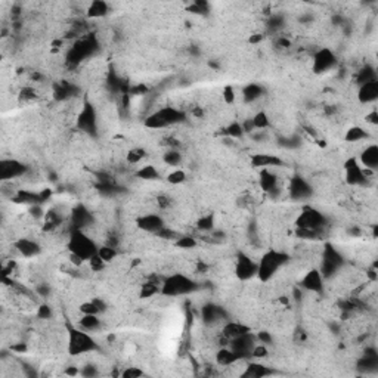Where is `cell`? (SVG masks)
Returning <instances> with one entry per match:
<instances>
[{
	"label": "cell",
	"mask_w": 378,
	"mask_h": 378,
	"mask_svg": "<svg viewBox=\"0 0 378 378\" xmlns=\"http://www.w3.org/2000/svg\"><path fill=\"white\" fill-rule=\"evenodd\" d=\"M235 274H236L238 280H241V281L252 280V276L257 275V263L252 260V257H248L247 254L240 252L238 257H236Z\"/></svg>",
	"instance_id": "10"
},
{
	"label": "cell",
	"mask_w": 378,
	"mask_h": 378,
	"mask_svg": "<svg viewBox=\"0 0 378 378\" xmlns=\"http://www.w3.org/2000/svg\"><path fill=\"white\" fill-rule=\"evenodd\" d=\"M256 346V337L252 336L250 332L238 336L232 340H229V347L238 354V358L241 360L247 359L248 356H252V348Z\"/></svg>",
	"instance_id": "9"
},
{
	"label": "cell",
	"mask_w": 378,
	"mask_h": 378,
	"mask_svg": "<svg viewBox=\"0 0 378 378\" xmlns=\"http://www.w3.org/2000/svg\"><path fill=\"white\" fill-rule=\"evenodd\" d=\"M98 254L100 256L102 260H105L108 263V262H112L117 257V250L114 247H110V246H102V247L98 248Z\"/></svg>",
	"instance_id": "37"
},
{
	"label": "cell",
	"mask_w": 378,
	"mask_h": 378,
	"mask_svg": "<svg viewBox=\"0 0 378 378\" xmlns=\"http://www.w3.org/2000/svg\"><path fill=\"white\" fill-rule=\"evenodd\" d=\"M360 162L368 170H376L378 167V146L377 145H368L362 154H360Z\"/></svg>",
	"instance_id": "21"
},
{
	"label": "cell",
	"mask_w": 378,
	"mask_h": 378,
	"mask_svg": "<svg viewBox=\"0 0 378 378\" xmlns=\"http://www.w3.org/2000/svg\"><path fill=\"white\" fill-rule=\"evenodd\" d=\"M77 126L80 130L86 133H94L96 132V112L90 104H84L80 114L77 116Z\"/></svg>",
	"instance_id": "14"
},
{
	"label": "cell",
	"mask_w": 378,
	"mask_h": 378,
	"mask_svg": "<svg viewBox=\"0 0 378 378\" xmlns=\"http://www.w3.org/2000/svg\"><path fill=\"white\" fill-rule=\"evenodd\" d=\"M258 184H260V188L263 189L264 192H269L274 188L280 186V180H278L276 174L274 172H270L269 168H262Z\"/></svg>",
	"instance_id": "24"
},
{
	"label": "cell",
	"mask_w": 378,
	"mask_h": 378,
	"mask_svg": "<svg viewBox=\"0 0 378 378\" xmlns=\"http://www.w3.org/2000/svg\"><path fill=\"white\" fill-rule=\"evenodd\" d=\"M288 192H290V196L296 201H306L312 196L314 194V189L312 186L300 176H294L290 182V186H288Z\"/></svg>",
	"instance_id": "12"
},
{
	"label": "cell",
	"mask_w": 378,
	"mask_h": 378,
	"mask_svg": "<svg viewBox=\"0 0 378 378\" xmlns=\"http://www.w3.org/2000/svg\"><path fill=\"white\" fill-rule=\"evenodd\" d=\"M302 286L308 291H314V292H320L324 288V276L320 275V272L318 269H312L310 272H308L302 281Z\"/></svg>",
	"instance_id": "18"
},
{
	"label": "cell",
	"mask_w": 378,
	"mask_h": 378,
	"mask_svg": "<svg viewBox=\"0 0 378 378\" xmlns=\"http://www.w3.org/2000/svg\"><path fill=\"white\" fill-rule=\"evenodd\" d=\"M164 162L167 164V166H170V167H178L180 162H182V154L178 151V150H170L168 152H166L164 154Z\"/></svg>",
	"instance_id": "35"
},
{
	"label": "cell",
	"mask_w": 378,
	"mask_h": 378,
	"mask_svg": "<svg viewBox=\"0 0 378 378\" xmlns=\"http://www.w3.org/2000/svg\"><path fill=\"white\" fill-rule=\"evenodd\" d=\"M196 228L201 232H210V230H213V228H214V218H213V214L201 216L198 219V222H196Z\"/></svg>",
	"instance_id": "33"
},
{
	"label": "cell",
	"mask_w": 378,
	"mask_h": 378,
	"mask_svg": "<svg viewBox=\"0 0 378 378\" xmlns=\"http://www.w3.org/2000/svg\"><path fill=\"white\" fill-rule=\"evenodd\" d=\"M52 308L50 306H48V304H40L38 308H37V318L38 319H43V320H49V319H52Z\"/></svg>",
	"instance_id": "42"
},
{
	"label": "cell",
	"mask_w": 378,
	"mask_h": 378,
	"mask_svg": "<svg viewBox=\"0 0 378 378\" xmlns=\"http://www.w3.org/2000/svg\"><path fill=\"white\" fill-rule=\"evenodd\" d=\"M337 64L336 55L330 49H320L314 56V70L316 72H325Z\"/></svg>",
	"instance_id": "15"
},
{
	"label": "cell",
	"mask_w": 378,
	"mask_h": 378,
	"mask_svg": "<svg viewBox=\"0 0 378 378\" xmlns=\"http://www.w3.org/2000/svg\"><path fill=\"white\" fill-rule=\"evenodd\" d=\"M198 288L196 282L184 274H174L167 276L161 284V294L167 297H179L190 294Z\"/></svg>",
	"instance_id": "4"
},
{
	"label": "cell",
	"mask_w": 378,
	"mask_h": 378,
	"mask_svg": "<svg viewBox=\"0 0 378 378\" xmlns=\"http://www.w3.org/2000/svg\"><path fill=\"white\" fill-rule=\"evenodd\" d=\"M366 122L372 123V124H377V111L372 110V112L370 116H366Z\"/></svg>",
	"instance_id": "50"
},
{
	"label": "cell",
	"mask_w": 378,
	"mask_h": 378,
	"mask_svg": "<svg viewBox=\"0 0 378 378\" xmlns=\"http://www.w3.org/2000/svg\"><path fill=\"white\" fill-rule=\"evenodd\" d=\"M14 250L20 256L27 257V258L34 257V256H37L38 252H42L38 242H36L34 240H30V238H26V236L14 242Z\"/></svg>",
	"instance_id": "17"
},
{
	"label": "cell",
	"mask_w": 378,
	"mask_h": 378,
	"mask_svg": "<svg viewBox=\"0 0 378 378\" xmlns=\"http://www.w3.org/2000/svg\"><path fill=\"white\" fill-rule=\"evenodd\" d=\"M256 338L260 342V344H264V346L272 344V342H274L272 336H270L269 332H266V331H260V332L257 334V337H256Z\"/></svg>",
	"instance_id": "45"
},
{
	"label": "cell",
	"mask_w": 378,
	"mask_h": 378,
	"mask_svg": "<svg viewBox=\"0 0 378 378\" xmlns=\"http://www.w3.org/2000/svg\"><path fill=\"white\" fill-rule=\"evenodd\" d=\"M105 266H106V262L105 260H102L100 258V256L96 252L94 257H90L89 258V268H90V270L92 272H100V270H104L105 269Z\"/></svg>",
	"instance_id": "39"
},
{
	"label": "cell",
	"mask_w": 378,
	"mask_h": 378,
	"mask_svg": "<svg viewBox=\"0 0 378 378\" xmlns=\"http://www.w3.org/2000/svg\"><path fill=\"white\" fill-rule=\"evenodd\" d=\"M370 138V134H368V132L364 128V127H359V126H354V127H350L348 130H347L346 136H344V139H346L347 142H352V144H356V142H362V140H366Z\"/></svg>",
	"instance_id": "28"
},
{
	"label": "cell",
	"mask_w": 378,
	"mask_h": 378,
	"mask_svg": "<svg viewBox=\"0 0 378 378\" xmlns=\"http://www.w3.org/2000/svg\"><path fill=\"white\" fill-rule=\"evenodd\" d=\"M68 252L78 257L80 260H88L98 252V246L94 240L80 229H71L68 235Z\"/></svg>",
	"instance_id": "1"
},
{
	"label": "cell",
	"mask_w": 378,
	"mask_h": 378,
	"mask_svg": "<svg viewBox=\"0 0 378 378\" xmlns=\"http://www.w3.org/2000/svg\"><path fill=\"white\" fill-rule=\"evenodd\" d=\"M252 123H254L256 130H266L268 127L270 126V120H269L268 114L263 112V111L257 112V114L252 117Z\"/></svg>",
	"instance_id": "34"
},
{
	"label": "cell",
	"mask_w": 378,
	"mask_h": 378,
	"mask_svg": "<svg viewBox=\"0 0 378 378\" xmlns=\"http://www.w3.org/2000/svg\"><path fill=\"white\" fill-rule=\"evenodd\" d=\"M70 353L72 356H78L83 353H89L94 352L98 346L94 343V340L89 336V332L83 331V330H70Z\"/></svg>",
	"instance_id": "5"
},
{
	"label": "cell",
	"mask_w": 378,
	"mask_h": 378,
	"mask_svg": "<svg viewBox=\"0 0 378 378\" xmlns=\"http://www.w3.org/2000/svg\"><path fill=\"white\" fill-rule=\"evenodd\" d=\"M136 224L139 226V229H142L148 234H157L158 230H161L166 226L162 218L156 213H150V214H144V216L138 218Z\"/></svg>",
	"instance_id": "16"
},
{
	"label": "cell",
	"mask_w": 378,
	"mask_h": 378,
	"mask_svg": "<svg viewBox=\"0 0 378 378\" xmlns=\"http://www.w3.org/2000/svg\"><path fill=\"white\" fill-rule=\"evenodd\" d=\"M252 167H260V168H269V167H278L284 166V161L276 156L272 154H254L252 157Z\"/></svg>",
	"instance_id": "20"
},
{
	"label": "cell",
	"mask_w": 378,
	"mask_h": 378,
	"mask_svg": "<svg viewBox=\"0 0 378 378\" xmlns=\"http://www.w3.org/2000/svg\"><path fill=\"white\" fill-rule=\"evenodd\" d=\"M274 371L269 370L268 366L264 365H258V364H250L246 370V372L242 374L244 377H254V378H262V377H268V376H272Z\"/></svg>",
	"instance_id": "27"
},
{
	"label": "cell",
	"mask_w": 378,
	"mask_h": 378,
	"mask_svg": "<svg viewBox=\"0 0 378 378\" xmlns=\"http://www.w3.org/2000/svg\"><path fill=\"white\" fill-rule=\"evenodd\" d=\"M288 262V256L282 252L270 250L264 252L257 263V276L262 282H268L284 264Z\"/></svg>",
	"instance_id": "2"
},
{
	"label": "cell",
	"mask_w": 378,
	"mask_h": 378,
	"mask_svg": "<svg viewBox=\"0 0 378 378\" xmlns=\"http://www.w3.org/2000/svg\"><path fill=\"white\" fill-rule=\"evenodd\" d=\"M27 172V167L16 160H2L0 162V178L3 182L22 178Z\"/></svg>",
	"instance_id": "11"
},
{
	"label": "cell",
	"mask_w": 378,
	"mask_h": 378,
	"mask_svg": "<svg viewBox=\"0 0 378 378\" xmlns=\"http://www.w3.org/2000/svg\"><path fill=\"white\" fill-rule=\"evenodd\" d=\"M241 359L238 358V354L230 348V347L224 346L216 353V362L220 366H234L236 362H240Z\"/></svg>",
	"instance_id": "23"
},
{
	"label": "cell",
	"mask_w": 378,
	"mask_h": 378,
	"mask_svg": "<svg viewBox=\"0 0 378 378\" xmlns=\"http://www.w3.org/2000/svg\"><path fill=\"white\" fill-rule=\"evenodd\" d=\"M344 260H343V256L340 252H337L334 247H330L326 246L325 250H324V254H322V264H320V275L325 278H330L332 275H336L338 272V269L343 266Z\"/></svg>",
	"instance_id": "7"
},
{
	"label": "cell",
	"mask_w": 378,
	"mask_h": 378,
	"mask_svg": "<svg viewBox=\"0 0 378 378\" xmlns=\"http://www.w3.org/2000/svg\"><path fill=\"white\" fill-rule=\"evenodd\" d=\"M27 343H16V344H12L10 346V352H15V353H26L27 352Z\"/></svg>",
	"instance_id": "49"
},
{
	"label": "cell",
	"mask_w": 378,
	"mask_h": 378,
	"mask_svg": "<svg viewBox=\"0 0 378 378\" xmlns=\"http://www.w3.org/2000/svg\"><path fill=\"white\" fill-rule=\"evenodd\" d=\"M110 10V6L106 2H100V0H96V2H92L88 8V16L89 18H102L108 14Z\"/></svg>",
	"instance_id": "26"
},
{
	"label": "cell",
	"mask_w": 378,
	"mask_h": 378,
	"mask_svg": "<svg viewBox=\"0 0 378 378\" xmlns=\"http://www.w3.org/2000/svg\"><path fill=\"white\" fill-rule=\"evenodd\" d=\"M374 80H377V77H376V71H374L372 66L366 65L365 68H362L360 71H358L356 82H358L359 86H362L365 83H370V82H374Z\"/></svg>",
	"instance_id": "30"
},
{
	"label": "cell",
	"mask_w": 378,
	"mask_h": 378,
	"mask_svg": "<svg viewBox=\"0 0 378 378\" xmlns=\"http://www.w3.org/2000/svg\"><path fill=\"white\" fill-rule=\"evenodd\" d=\"M122 376L126 378L142 377V376H144V371H142V370H138L136 366H128L127 370H124V371L122 372Z\"/></svg>",
	"instance_id": "44"
},
{
	"label": "cell",
	"mask_w": 378,
	"mask_h": 378,
	"mask_svg": "<svg viewBox=\"0 0 378 378\" xmlns=\"http://www.w3.org/2000/svg\"><path fill=\"white\" fill-rule=\"evenodd\" d=\"M70 222H71V229L84 230L86 228L92 226V223H94V216H92V213H90L84 206H77V207H74V208L71 210Z\"/></svg>",
	"instance_id": "13"
},
{
	"label": "cell",
	"mask_w": 378,
	"mask_h": 378,
	"mask_svg": "<svg viewBox=\"0 0 378 378\" xmlns=\"http://www.w3.org/2000/svg\"><path fill=\"white\" fill-rule=\"evenodd\" d=\"M145 158V151L142 148H133L127 152L126 161L128 164H139Z\"/></svg>",
	"instance_id": "36"
},
{
	"label": "cell",
	"mask_w": 378,
	"mask_h": 378,
	"mask_svg": "<svg viewBox=\"0 0 378 378\" xmlns=\"http://www.w3.org/2000/svg\"><path fill=\"white\" fill-rule=\"evenodd\" d=\"M176 247L184 248V250H190L195 248L198 246V241L192 236V235H180L176 241H174Z\"/></svg>",
	"instance_id": "32"
},
{
	"label": "cell",
	"mask_w": 378,
	"mask_h": 378,
	"mask_svg": "<svg viewBox=\"0 0 378 378\" xmlns=\"http://www.w3.org/2000/svg\"><path fill=\"white\" fill-rule=\"evenodd\" d=\"M326 226V218L312 207L304 208L298 218L296 219V228L298 229H308V230H316V232H324Z\"/></svg>",
	"instance_id": "6"
},
{
	"label": "cell",
	"mask_w": 378,
	"mask_h": 378,
	"mask_svg": "<svg viewBox=\"0 0 378 378\" xmlns=\"http://www.w3.org/2000/svg\"><path fill=\"white\" fill-rule=\"evenodd\" d=\"M358 98H359V102H360V104H371V102L377 100V98H378L377 80L362 84V86L359 88Z\"/></svg>",
	"instance_id": "19"
},
{
	"label": "cell",
	"mask_w": 378,
	"mask_h": 378,
	"mask_svg": "<svg viewBox=\"0 0 378 378\" xmlns=\"http://www.w3.org/2000/svg\"><path fill=\"white\" fill-rule=\"evenodd\" d=\"M224 133L230 138H241L244 134V130H242V126L240 123H232L229 126L224 128Z\"/></svg>",
	"instance_id": "41"
},
{
	"label": "cell",
	"mask_w": 378,
	"mask_h": 378,
	"mask_svg": "<svg viewBox=\"0 0 378 378\" xmlns=\"http://www.w3.org/2000/svg\"><path fill=\"white\" fill-rule=\"evenodd\" d=\"M80 374H82L83 377H94V376H98V371H96V366H94V365H86V366L82 368Z\"/></svg>",
	"instance_id": "48"
},
{
	"label": "cell",
	"mask_w": 378,
	"mask_h": 378,
	"mask_svg": "<svg viewBox=\"0 0 378 378\" xmlns=\"http://www.w3.org/2000/svg\"><path fill=\"white\" fill-rule=\"evenodd\" d=\"M66 374H68V376H76V374H78V370H77L76 366L68 368V370H66Z\"/></svg>",
	"instance_id": "52"
},
{
	"label": "cell",
	"mask_w": 378,
	"mask_h": 378,
	"mask_svg": "<svg viewBox=\"0 0 378 378\" xmlns=\"http://www.w3.org/2000/svg\"><path fill=\"white\" fill-rule=\"evenodd\" d=\"M185 120V112L174 106H161L154 111L145 120V126L150 128H166L182 123Z\"/></svg>",
	"instance_id": "3"
},
{
	"label": "cell",
	"mask_w": 378,
	"mask_h": 378,
	"mask_svg": "<svg viewBox=\"0 0 378 378\" xmlns=\"http://www.w3.org/2000/svg\"><path fill=\"white\" fill-rule=\"evenodd\" d=\"M247 332H250V328L244 324H240V322H226L222 330V336L228 340H232V338L242 336V334H247Z\"/></svg>",
	"instance_id": "22"
},
{
	"label": "cell",
	"mask_w": 378,
	"mask_h": 378,
	"mask_svg": "<svg viewBox=\"0 0 378 378\" xmlns=\"http://www.w3.org/2000/svg\"><path fill=\"white\" fill-rule=\"evenodd\" d=\"M263 94V88L258 84H248L244 90H242V96L246 102H256L257 99H260Z\"/></svg>",
	"instance_id": "29"
},
{
	"label": "cell",
	"mask_w": 378,
	"mask_h": 378,
	"mask_svg": "<svg viewBox=\"0 0 378 378\" xmlns=\"http://www.w3.org/2000/svg\"><path fill=\"white\" fill-rule=\"evenodd\" d=\"M78 326L86 332H94L100 330L102 320L99 319V315H83L78 320Z\"/></svg>",
	"instance_id": "25"
},
{
	"label": "cell",
	"mask_w": 378,
	"mask_h": 378,
	"mask_svg": "<svg viewBox=\"0 0 378 378\" xmlns=\"http://www.w3.org/2000/svg\"><path fill=\"white\" fill-rule=\"evenodd\" d=\"M344 178L350 186H365L368 184V179L365 178L364 168L359 166L358 160L348 158L344 162Z\"/></svg>",
	"instance_id": "8"
},
{
	"label": "cell",
	"mask_w": 378,
	"mask_h": 378,
	"mask_svg": "<svg viewBox=\"0 0 378 378\" xmlns=\"http://www.w3.org/2000/svg\"><path fill=\"white\" fill-rule=\"evenodd\" d=\"M260 40H262V36H260V34H254V37H250V38H248L250 43H258Z\"/></svg>",
	"instance_id": "51"
},
{
	"label": "cell",
	"mask_w": 378,
	"mask_h": 378,
	"mask_svg": "<svg viewBox=\"0 0 378 378\" xmlns=\"http://www.w3.org/2000/svg\"><path fill=\"white\" fill-rule=\"evenodd\" d=\"M80 312H82L83 315H99V314H102L100 309L98 308V304L94 303V300L83 303V304L80 306Z\"/></svg>",
	"instance_id": "40"
},
{
	"label": "cell",
	"mask_w": 378,
	"mask_h": 378,
	"mask_svg": "<svg viewBox=\"0 0 378 378\" xmlns=\"http://www.w3.org/2000/svg\"><path fill=\"white\" fill-rule=\"evenodd\" d=\"M138 178L144 179V180H157L160 179V173L154 166H144L138 170Z\"/></svg>",
	"instance_id": "31"
},
{
	"label": "cell",
	"mask_w": 378,
	"mask_h": 378,
	"mask_svg": "<svg viewBox=\"0 0 378 378\" xmlns=\"http://www.w3.org/2000/svg\"><path fill=\"white\" fill-rule=\"evenodd\" d=\"M252 358H256V359H263V358H266L268 356V348L264 344H256L254 348H252Z\"/></svg>",
	"instance_id": "43"
},
{
	"label": "cell",
	"mask_w": 378,
	"mask_h": 378,
	"mask_svg": "<svg viewBox=\"0 0 378 378\" xmlns=\"http://www.w3.org/2000/svg\"><path fill=\"white\" fill-rule=\"evenodd\" d=\"M186 180V173L184 170H174L167 176V182L172 185H180Z\"/></svg>",
	"instance_id": "38"
},
{
	"label": "cell",
	"mask_w": 378,
	"mask_h": 378,
	"mask_svg": "<svg viewBox=\"0 0 378 378\" xmlns=\"http://www.w3.org/2000/svg\"><path fill=\"white\" fill-rule=\"evenodd\" d=\"M223 99H224L226 104H234V100H235V92H234V89H232L230 86H226V88H224V90H223Z\"/></svg>",
	"instance_id": "47"
},
{
	"label": "cell",
	"mask_w": 378,
	"mask_h": 378,
	"mask_svg": "<svg viewBox=\"0 0 378 378\" xmlns=\"http://www.w3.org/2000/svg\"><path fill=\"white\" fill-rule=\"evenodd\" d=\"M156 202H157L158 208H161V210H166V208H168V207L172 206V200H170L168 196H166V195H160V196H157Z\"/></svg>",
	"instance_id": "46"
}]
</instances>
